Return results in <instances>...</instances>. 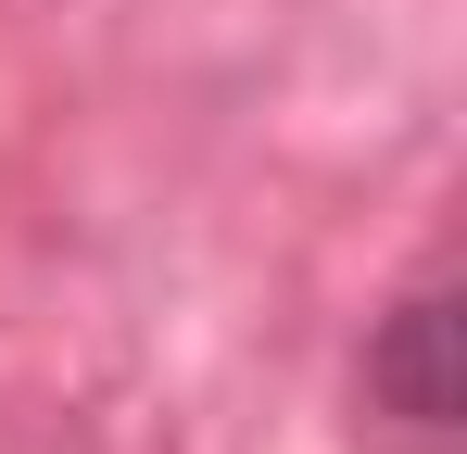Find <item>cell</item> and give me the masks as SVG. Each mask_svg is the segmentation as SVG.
Here are the masks:
<instances>
[{
	"label": "cell",
	"instance_id": "6da1fadb",
	"mask_svg": "<svg viewBox=\"0 0 467 454\" xmlns=\"http://www.w3.org/2000/svg\"><path fill=\"white\" fill-rule=\"evenodd\" d=\"M379 391L404 404V429H442V417H455V378H442V303H404V328H391V354H379Z\"/></svg>",
	"mask_w": 467,
	"mask_h": 454
}]
</instances>
